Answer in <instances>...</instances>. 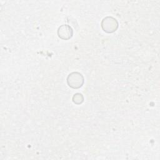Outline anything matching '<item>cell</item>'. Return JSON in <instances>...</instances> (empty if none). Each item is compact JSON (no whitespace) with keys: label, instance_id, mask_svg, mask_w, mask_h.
Instances as JSON below:
<instances>
[{"label":"cell","instance_id":"cell-2","mask_svg":"<svg viewBox=\"0 0 160 160\" xmlns=\"http://www.w3.org/2000/svg\"><path fill=\"white\" fill-rule=\"evenodd\" d=\"M102 28L107 32H112L118 28V22L115 19L111 17H107L102 21Z\"/></svg>","mask_w":160,"mask_h":160},{"label":"cell","instance_id":"cell-3","mask_svg":"<svg viewBox=\"0 0 160 160\" xmlns=\"http://www.w3.org/2000/svg\"><path fill=\"white\" fill-rule=\"evenodd\" d=\"M59 36L63 39H69L72 35V30L68 25H62L58 29Z\"/></svg>","mask_w":160,"mask_h":160},{"label":"cell","instance_id":"cell-4","mask_svg":"<svg viewBox=\"0 0 160 160\" xmlns=\"http://www.w3.org/2000/svg\"><path fill=\"white\" fill-rule=\"evenodd\" d=\"M73 102L76 104H80L83 101V97L82 94L77 93L73 96Z\"/></svg>","mask_w":160,"mask_h":160},{"label":"cell","instance_id":"cell-1","mask_svg":"<svg viewBox=\"0 0 160 160\" xmlns=\"http://www.w3.org/2000/svg\"><path fill=\"white\" fill-rule=\"evenodd\" d=\"M84 82V78L79 72H72L68 78V83L69 86L73 88H79L82 86Z\"/></svg>","mask_w":160,"mask_h":160}]
</instances>
